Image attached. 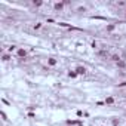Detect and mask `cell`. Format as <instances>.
<instances>
[{"label":"cell","mask_w":126,"mask_h":126,"mask_svg":"<svg viewBox=\"0 0 126 126\" xmlns=\"http://www.w3.org/2000/svg\"><path fill=\"white\" fill-rule=\"evenodd\" d=\"M76 73L79 76H82V74H86V67H82V65H79V67L76 68Z\"/></svg>","instance_id":"1"},{"label":"cell","mask_w":126,"mask_h":126,"mask_svg":"<svg viewBox=\"0 0 126 126\" xmlns=\"http://www.w3.org/2000/svg\"><path fill=\"white\" fill-rule=\"evenodd\" d=\"M18 56L19 58H25L27 56V50L25 49H18Z\"/></svg>","instance_id":"2"},{"label":"cell","mask_w":126,"mask_h":126,"mask_svg":"<svg viewBox=\"0 0 126 126\" xmlns=\"http://www.w3.org/2000/svg\"><path fill=\"white\" fill-rule=\"evenodd\" d=\"M48 65H50V67H55V65H56V59H55V58H49V59H48Z\"/></svg>","instance_id":"3"},{"label":"cell","mask_w":126,"mask_h":126,"mask_svg":"<svg viewBox=\"0 0 126 126\" xmlns=\"http://www.w3.org/2000/svg\"><path fill=\"white\" fill-rule=\"evenodd\" d=\"M54 8H55V10H62L64 3H61V2H59V3H55V5H54Z\"/></svg>","instance_id":"4"},{"label":"cell","mask_w":126,"mask_h":126,"mask_svg":"<svg viewBox=\"0 0 126 126\" xmlns=\"http://www.w3.org/2000/svg\"><path fill=\"white\" fill-rule=\"evenodd\" d=\"M116 64H117V67H119V68H125V67H126V62L123 61V59H120V61H117Z\"/></svg>","instance_id":"5"},{"label":"cell","mask_w":126,"mask_h":126,"mask_svg":"<svg viewBox=\"0 0 126 126\" xmlns=\"http://www.w3.org/2000/svg\"><path fill=\"white\" fill-rule=\"evenodd\" d=\"M77 76H79V74L76 73V70H74V71H68V77H70V79H76Z\"/></svg>","instance_id":"6"},{"label":"cell","mask_w":126,"mask_h":126,"mask_svg":"<svg viewBox=\"0 0 126 126\" xmlns=\"http://www.w3.org/2000/svg\"><path fill=\"white\" fill-rule=\"evenodd\" d=\"M43 2L42 0H33V6H36V8H39V6H42Z\"/></svg>","instance_id":"7"},{"label":"cell","mask_w":126,"mask_h":126,"mask_svg":"<svg viewBox=\"0 0 126 126\" xmlns=\"http://www.w3.org/2000/svg\"><path fill=\"white\" fill-rule=\"evenodd\" d=\"M10 58H12V56H10L9 54H3V55H2V59H3V61H5V62H8V61H9V59H10Z\"/></svg>","instance_id":"8"},{"label":"cell","mask_w":126,"mask_h":126,"mask_svg":"<svg viewBox=\"0 0 126 126\" xmlns=\"http://www.w3.org/2000/svg\"><path fill=\"white\" fill-rule=\"evenodd\" d=\"M114 102V98L113 96H107V99H105V104H113Z\"/></svg>","instance_id":"9"},{"label":"cell","mask_w":126,"mask_h":126,"mask_svg":"<svg viewBox=\"0 0 126 126\" xmlns=\"http://www.w3.org/2000/svg\"><path fill=\"white\" fill-rule=\"evenodd\" d=\"M111 59H113V61H120V56H117V55H111Z\"/></svg>","instance_id":"10"},{"label":"cell","mask_w":126,"mask_h":126,"mask_svg":"<svg viewBox=\"0 0 126 126\" xmlns=\"http://www.w3.org/2000/svg\"><path fill=\"white\" fill-rule=\"evenodd\" d=\"M33 28H34V30H40V28H42V24L37 22V24H34V27H33Z\"/></svg>","instance_id":"11"},{"label":"cell","mask_w":126,"mask_h":126,"mask_svg":"<svg viewBox=\"0 0 126 126\" xmlns=\"http://www.w3.org/2000/svg\"><path fill=\"white\" fill-rule=\"evenodd\" d=\"M15 49H16V46H14V45H12V46H9V48H8V50L10 52V54H12V52H14Z\"/></svg>","instance_id":"12"},{"label":"cell","mask_w":126,"mask_h":126,"mask_svg":"<svg viewBox=\"0 0 126 126\" xmlns=\"http://www.w3.org/2000/svg\"><path fill=\"white\" fill-rule=\"evenodd\" d=\"M113 30H114V25H113V24L107 25V31H113Z\"/></svg>","instance_id":"13"},{"label":"cell","mask_w":126,"mask_h":126,"mask_svg":"<svg viewBox=\"0 0 126 126\" xmlns=\"http://www.w3.org/2000/svg\"><path fill=\"white\" fill-rule=\"evenodd\" d=\"M117 6H119V8H125L126 3H125V2H119V3H117Z\"/></svg>","instance_id":"14"},{"label":"cell","mask_w":126,"mask_h":126,"mask_svg":"<svg viewBox=\"0 0 126 126\" xmlns=\"http://www.w3.org/2000/svg\"><path fill=\"white\" fill-rule=\"evenodd\" d=\"M2 117H3V120H8V116L5 114V111H2Z\"/></svg>","instance_id":"15"},{"label":"cell","mask_w":126,"mask_h":126,"mask_svg":"<svg viewBox=\"0 0 126 126\" xmlns=\"http://www.w3.org/2000/svg\"><path fill=\"white\" fill-rule=\"evenodd\" d=\"M113 125H114V126L119 125V120H117V119H113Z\"/></svg>","instance_id":"16"},{"label":"cell","mask_w":126,"mask_h":126,"mask_svg":"<svg viewBox=\"0 0 126 126\" xmlns=\"http://www.w3.org/2000/svg\"><path fill=\"white\" fill-rule=\"evenodd\" d=\"M125 16H126V14H125Z\"/></svg>","instance_id":"17"}]
</instances>
